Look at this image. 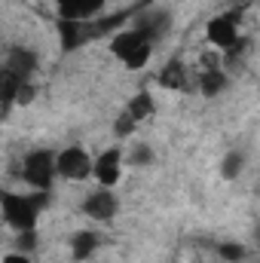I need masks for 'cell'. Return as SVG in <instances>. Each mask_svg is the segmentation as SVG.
Returning a JSON list of instances; mask_svg holds the SVG:
<instances>
[{"instance_id": "obj_8", "label": "cell", "mask_w": 260, "mask_h": 263, "mask_svg": "<svg viewBox=\"0 0 260 263\" xmlns=\"http://www.w3.org/2000/svg\"><path fill=\"white\" fill-rule=\"evenodd\" d=\"M3 67H6L12 77H18L22 83H28V77L37 70V55H34L31 49H25V46H15V49L9 52V59H6Z\"/></svg>"}, {"instance_id": "obj_15", "label": "cell", "mask_w": 260, "mask_h": 263, "mask_svg": "<svg viewBox=\"0 0 260 263\" xmlns=\"http://www.w3.org/2000/svg\"><path fill=\"white\" fill-rule=\"evenodd\" d=\"M22 80L12 77L6 67L0 65V104H15V92H18Z\"/></svg>"}, {"instance_id": "obj_17", "label": "cell", "mask_w": 260, "mask_h": 263, "mask_svg": "<svg viewBox=\"0 0 260 263\" xmlns=\"http://www.w3.org/2000/svg\"><path fill=\"white\" fill-rule=\"evenodd\" d=\"M104 0H73V9H77V18L86 22V18H95L101 12Z\"/></svg>"}, {"instance_id": "obj_24", "label": "cell", "mask_w": 260, "mask_h": 263, "mask_svg": "<svg viewBox=\"0 0 260 263\" xmlns=\"http://www.w3.org/2000/svg\"><path fill=\"white\" fill-rule=\"evenodd\" d=\"M3 263H31V260H28V254H18V251H15V254H6Z\"/></svg>"}, {"instance_id": "obj_7", "label": "cell", "mask_w": 260, "mask_h": 263, "mask_svg": "<svg viewBox=\"0 0 260 263\" xmlns=\"http://www.w3.org/2000/svg\"><path fill=\"white\" fill-rule=\"evenodd\" d=\"M205 31H208V40H211L214 46H220V49H230V46H236V40H239V31H236V18H233V15H217V18H211Z\"/></svg>"}, {"instance_id": "obj_11", "label": "cell", "mask_w": 260, "mask_h": 263, "mask_svg": "<svg viewBox=\"0 0 260 263\" xmlns=\"http://www.w3.org/2000/svg\"><path fill=\"white\" fill-rule=\"evenodd\" d=\"M227 83H230V77H227L220 67H214V70H202V77H199V89H202L205 98L220 95V92L227 89Z\"/></svg>"}, {"instance_id": "obj_4", "label": "cell", "mask_w": 260, "mask_h": 263, "mask_svg": "<svg viewBox=\"0 0 260 263\" xmlns=\"http://www.w3.org/2000/svg\"><path fill=\"white\" fill-rule=\"evenodd\" d=\"M169 28H172V15L169 12H162V9H150V12H141L138 15V22H135V31L153 46L156 40H162L165 34H169Z\"/></svg>"}, {"instance_id": "obj_20", "label": "cell", "mask_w": 260, "mask_h": 263, "mask_svg": "<svg viewBox=\"0 0 260 263\" xmlns=\"http://www.w3.org/2000/svg\"><path fill=\"white\" fill-rule=\"evenodd\" d=\"M217 251H220V257L230 263H239L245 257V245H239V242H227V245H217Z\"/></svg>"}, {"instance_id": "obj_22", "label": "cell", "mask_w": 260, "mask_h": 263, "mask_svg": "<svg viewBox=\"0 0 260 263\" xmlns=\"http://www.w3.org/2000/svg\"><path fill=\"white\" fill-rule=\"evenodd\" d=\"M135 126H138V123H135V120H132L129 114H123V117H120V120H117V123H114V132H117V135H120V138H129L132 132H135Z\"/></svg>"}, {"instance_id": "obj_9", "label": "cell", "mask_w": 260, "mask_h": 263, "mask_svg": "<svg viewBox=\"0 0 260 263\" xmlns=\"http://www.w3.org/2000/svg\"><path fill=\"white\" fill-rule=\"evenodd\" d=\"M144 46H150V43H147L135 28H132V31H120V34L114 37V43H110V49H114V55H117L120 62H126L129 55H135V52L144 49Z\"/></svg>"}, {"instance_id": "obj_16", "label": "cell", "mask_w": 260, "mask_h": 263, "mask_svg": "<svg viewBox=\"0 0 260 263\" xmlns=\"http://www.w3.org/2000/svg\"><path fill=\"white\" fill-rule=\"evenodd\" d=\"M242 168H245V156H242V153H236V150H233V153H227V156H224L220 172H224V178H227V181H236V178L242 175Z\"/></svg>"}, {"instance_id": "obj_21", "label": "cell", "mask_w": 260, "mask_h": 263, "mask_svg": "<svg viewBox=\"0 0 260 263\" xmlns=\"http://www.w3.org/2000/svg\"><path fill=\"white\" fill-rule=\"evenodd\" d=\"M150 49H153V46H144V49H138V52H135V55H129L123 65L129 67V70H138V67H144V65H147V59H150Z\"/></svg>"}, {"instance_id": "obj_5", "label": "cell", "mask_w": 260, "mask_h": 263, "mask_svg": "<svg viewBox=\"0 0 260 263\" xmlns=\"http://www.w3.org/2000/svg\"><path fill=\"white\" fill-rule=\"evenodd\" d=\"M117 208H120V202H117V196H114L107 187L89 193L86 202H83V211H86L92 220H110V217L117 214Z\"/></svg>"}, {"instance_id": "obj_23", "label": "cell", "mask_w": 260, "mask_h": 263, "mask_svg": "<svg viewBox=\"0 0 260 263\" xmlns=\"http://www.w3.org/2000/svg\"><path fill=\"white\" fill-rule=\"evenodd\" d=\"M34 101V86L31 83H22L18 92H15V104H31Z\"/></svg>"}, {"instance_id": "obj_13", "label": "cell", "mask_w": 260, "mask_h": 263, "mask_svg": "<svg viewBox=\"0 0 260 263\" xmlns=\"http://www.w3.org/2000/svg\"><path fill=\"white\" fill-rule=\"evenodd\" d=\"M159 86H165V89H187V70H184V65L178 59H172L159 70Z\"/></svg>"}, {"instance_id": "obj_19", "label": "cell", "mask_w": 260, "mask_h": 263, "mask_svg": "<svg viewBox=\"0 0 260 263\" xmlns=\"http://www.w3.org/2000/svg\"><path fill=\"white\" fill-rule=\"evenodd\" d=\"M129 162L132 165H150L153 162V150L147 147V144H135L129 153Z\"/></svg>"}, {"instance_id": "obj_18", "label": "cell", "mask_w": 260, "mask_h": 263, "mask_svg": "<svg viewBox=\"0 0 260 263\" xmlns=\"http://www.w3.org/2000/svg\"><path fill=\"white\" fill-rule=\"evenodd\" d=\"M34 248H37V230H22L18 239H15V251L18 254H28Z\"/></svg>"}, {"instance_id": "obj_3", "label": "cell", "mask_w": 260, "mask_h": 263, "mask_svg": "<svg viewBox=\"0 0 260 263\" xmlns=\"http://www.w3.org/2000/svg\"><path fill=\"white\" fill-rule=\"evenodd\" d=\"M55 172L67 181H83L92 172V159H89V153L83 147H67L55 156Z\"/></svg>"}, {"instance_id": "obj_12", "label": "cell", "mask_w": 260, "mask_h": 263, "mask_svg": "<svg viewBox=\"0 0 260 263\" xmlns=\"http://www.w3.org/2000/svg\"><path fill=\"white\" fill-rule=\"evenodd\" d=\"M95 248H98V236L89 233V230H83V233H77V236L70 239V254H73V260H89V257L95 254Z\"/></svg>"}, {"instance_id": "obj_6", "label": "cell", "mask_w": 260, "mask_h": 263, "mask_svg": "<svg viewBox=\"0 0 260 263\" xmlns=\"http://www.w3.org/2000/svg\"><path fill=\"white\" fill-rule=\"evenodd\" d=\"M92 172H95V178H98L101 187H114L120 181V172H123V153L120 150H104L92 162Z\"/></svg>"}, {"instance_id": "obj_10", "label": "cell", "mask_w": 260, "mask_h": 263, "mask_svg": "<svg viewBox=\"0 0 260 263\" xmlns=\"http://www.w3.org/2000/svg\"><path fill=\"white\" fill-rule=\"evenodd\" d=\"M59 34H62V46L67 52L89 43L86 40V31H83V22H73V18H59Z\"/></svg>"}, {"instance_id": "obj_2", "label": "cell", "mask_w": 260, "mask_h": 263, "mask_svg": "<svg viewBox=\"0 0 260 263\" xmlns=\"http://www.w3.org/2000/svg\"><path fill=\"white\" fill-rule=\"evenodd\" d=\"M52 175H55V153H49V150H34V153L25 156L22 178H25L31 187H37V190H49Z\"/></svg>"}, {"instance_id": "obj_1", "label": "cell", "mask_w": 260, "mask_h": 263, "mask_svg": "<svg viewBox=\"0 0 260 263\" xmlns=\"http://www.w3.org/2000/svg\"><path fill=\"white\" fill-rule=\"evenodd\" d=\"M49 205V190H40L34 196H18V193H3L0 190V208H3V220L12 230H34L37 227V214Z\"/></svg>"}, {"instance_id": "obj_14", "label": "cell", "mask_w": 260, "mask_h": 263, "mask_svg": "<svg viewBox=\"0 0 260 263\" xmlns=\"http://www.w3.org/2000/svg\"><path fill=\"white\" fill-rule=\"evenodd\" d=\"M126 114H129L135 123H141V120H147L150 114H153V98H150V92H138L135 98L129 101V107H126Z\"/></svg>"}]
</instances>
